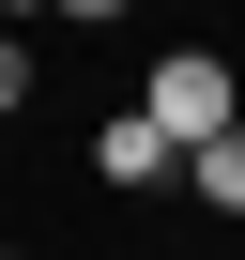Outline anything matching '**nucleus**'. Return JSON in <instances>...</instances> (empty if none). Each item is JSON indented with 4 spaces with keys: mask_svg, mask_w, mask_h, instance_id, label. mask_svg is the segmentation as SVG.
<instances>
[{
    "mask_svg": "<svg viewBox=\"0 0 245 260\" xmlns=\"http://www.w3.org/2000/svg\"><path fill=\"white\" fill-rule=\"evenodd\" d=\"M138 107L169 122V138H184V153H215V138H230V122H245V92H230V61H215V46H169V61L138 77Z\"/></svg>",
    "mask_w": 245,
    "mask_h": 260,
    "instance_id": "obj_1",
    "label": "nucleus"
},
{
    "mask_svg": "<svg viewBox=\"0 0 245 260\" xmlns=\"http://www.w3.org/2000/svg\"><path fill=\"white\" fill-rule=\"evenodd\" d=\"M184 184H199L215 214H245V122H230V138H215V153H184Z\"/></svg>",
    "mask_w": 245,
    "mask_h": 260,
    "instance_id": "obj_3",
    "label": "nucleus"
},
{
    "mask_svg": "<svg viewBox=\"0 0 245 260\" xmlns=\"http://www.w3.org/2000/svg\"><path fill=\"white\" fill-rule=\"evenodd\" d=\"M46 16H77V31H107V16H122V0H46Z\"/></svg>",
    "mask_w": 245,
    "mask_h": 260,
    "instance_id": "obj_5",
    "label": "nucleus"
},
{
    "mask_svg": "<svg viewBox=\"0 0 245 260\" xmlns=\"http://www.w3.org/2000/svg\"><path fill=\"white\" fill-rule=\"evenodd\" d=\"M16 107H31V46L0 31V122H16Z\"/></svg>",
    "mask_w": 245,
    "mask_h": 260,
    "instance_id": "obj_4",
    "label": "nucleus"
},
{
    "mask_svg": "<svg viewBox=\"0 0 245 260\" xmlns=\"http://www.w3.org/2000/svg\"><path fill=\"white\" fill-rule=\"evenodd\" d=\"M169 169H184V138H169L154 107H107V122H92V184L138 199V184H169Z\"/></svg>",
    "mask_w": 245,
    "mask_h": 260,
    "instance_id": "obj_2",
    "label": "nucleus"
}]
</instances>
